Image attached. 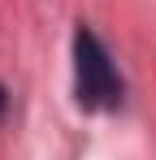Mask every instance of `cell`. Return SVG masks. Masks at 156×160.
Masks as SVG:
<instances>
[{
	"label": "cell",
	"instance_id": "cell-1",
	"mask_svg": "<svg viewBox=\"0 0 156 160\" xmlns=\"http://www.w3.org/2000/svg\"><path fill=\"white\" fill-rule=\"evenodd\" d=\"M70 56H74V104L82 112H117L126 104V78L113 52L104 48V39L87 22L74 26Z\"/></svg>",
	"mask_w": 156,
	"mask_h": 160
},
{
	"label": "cell",
	"instance_id": "cell-2",
	"mask_svg": "<svg viewBox=\"0 0 156 160\" xmlns=\"http://www.w3.org/2000/svg\"><path fill=\"white\" fill-rule=\"evenodd\" d=\"M4 112H9V91H4V82H0V121H4Z\"/></svg>",
	"mask_w": 156,
	"mask_h": 160
}]
</instances>
